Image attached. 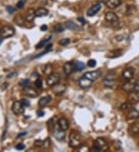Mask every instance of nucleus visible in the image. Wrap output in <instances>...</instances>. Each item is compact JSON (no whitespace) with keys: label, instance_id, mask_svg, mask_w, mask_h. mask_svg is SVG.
<instances>
[{"label":"nucleus","instance_id":"a211bd4d","mask_svg":"<svg viewBox=\"0 0 139 152\" xmlns=\"http://www.w3.org/2000/svg\"><path fill=\"white\" fill-rule=\"evenodd\" d=\"M36 17V13H35V10H33V8H30L27 11V12L25 15V19L27 22H32Z\"/></svg>","mask_w":139,"mask_h":152},{"label":"nucleus","instance_id":"393cba45","mask_svg":"<svg viewBox=\"0 0 139 152\" xmlns=\"http://www.w3.org/2000/svg\"><path fill=\"white\" fill-rule=\"evenodd\" d=\"M128 118L129 119H138L139 118V112L137 109H131L128 115Z\"/></svg>","mask_w":139,"mask_h":152},{"label":"nucleus","instance_id":"0eeeda50","mask_svg":"<svg viewBox=\"0 0 139 152\" xmlns=\"http://www.w3.org/2000/svg\"><path fill=\"white\" fill-rule=\"evenodd\" d=\"M128 101L131 104H136L139 102V91L134 90L129 92Z\"/></svg>","mask_w":139,"mask_h":152},{"label":"nucleus","instance_id":"58836bf2","mask_svg":"<svg viewBox=\"0 0 139 152\" xmlns=\"http://www.w3.org/2000/svg\"><path fill=\"white\" fill-rule=\"evenodd\" d=\"M24 4H25L24 0H20V1L17 3V8H23V6H24Z\"/></svg>","mask_w":139,"mask_h":152},{"label":"nucleus","instance_id":"f704fd0d","mask_svg":"<svg viewBox=\"0 0 139 152\" xmlns=\"http://www.w3.org/2000/svg\"><path fill=\"white\" fill-rule=\"evenodd\" d=\"M35 146L39 147V148H42V147L44 146V141L41 140H37L34 142Z\"/></svg>","mask_w":139,"mask_h":152},{"label":"nucleus","instance_id":"cd10ccee","mask_svg":"<svg viewBox=\"0 0 139 152\" xmlns=\"http://www.w3.org/2000/svg\"><path fill=\"white\" fill-rule=\"evenodd\" d=\"M50 39H51V36H49L48 38H47V39L40 41V42L37 44V46H36V49H41V48H43V47L44 46V45H45L46 44H47V43L48 42L49 40H50Z\"/></svg>","mask_w":139,"mask_h":152},{"label":"nucleus","instance_id":"a19ab883","mask_svg":"<svg viewBox=\"0 0 139 152\" xmlns=\"http://www.w3.org/2000/svg\"><path fill=\"white\" fill-rule=\"evenodd\" d=\"M6 10H7L8 12H9V13H12V12H14V8H12V7H10V6H9V7L6 8Z\"/></svg>","mask_w":139,"mask_h":152},{"label":"nucleus","instance_id":"9d476101","mask_svg":"<svg viewBox=\"0 0 139 152\" xmlns=\"http://www.w3.org/2000/svg\"><path fill=\"white\" fill-rule=\"evenodd\" d=\"M53 137L58 141L64 140L66 137L65 131L62 130L61 128H56L53 131Z\"/></svg>","mask_w":139,"mask_h":152},{"label":"nucleus","instance_id":"423d86ee","mask_svg":"<svg viewBox=\"0 0 139 152\" xmlns=\"http://www.w3.org/2000/svg\"><path fill=\"white\" fill-rule=\"evenodd\" d=\"M102 75V72L98 70V71H88L84 74V77L87 78L88 79H90L91 81H96L97 79L99 78Z\"/></svg>","mask_w":139,"mask_h":152},{"label":"nucleus","instance_id":"412c9836","mask_svg":"<svg viewBox=\"0 0 139 152\" xmlns=\"http://www.w3.org/2000/svg\"><path fill=\"white\" fill-rule=\"evenodd\" d=\"M35 13H36V16L37 17H43L48 15L49 11L47 10V8L40 7V8H37V10H35Z\"/></svg>","mask_w":139,"mask_h":152},{"label":"nucleus","instance_id":"f8f14e48","mask_svg":"<svg viewBox=\"0 0 139 152\" xmlns=\"http://www.w3.org/2000/svg\"><path fill=\"white\" fill-rule=\"evenodd\" d=\"M114 78L115 77H114V75H112L106 76V78H104V81H103V84H104V86L106 88H110L114 87V85H115V84Z\"/></svg>","mask_w":139,"mask_h":152},{"label":"nucleus","instance_id":"c9c22d12","mask_svg":"<svg viewBox=\"0 0 139 152\" xmlns=\"http://www.w3.org/2000/svg\"><path fill=\"white\" fill-rule=\"evenodd\" d=\"M131 103H130V102H125V103H124L121 106V108L123 110L128 109V108H129V107H131Z\"/></svg>","mask_w":139,"mask_h":152},{"label":"nucleus","instance_id":"aec40b11","mask_svg":"<svg viewBox=\"0 0 139 152\" xmlns=\"http://www.w3.org/2000/svg\"><path fill=\"white\" fill-rule=\"evenodd\" d=\"M64 71L66 75H70L74 71V64L71 62H67L64 65Z\"/></svg>","mask_w":139,"mask_h":152},{"label":"nucleus","instance_id":"f3484780","mask_svg":"<svg viewBox=\"0 0 139 152\" xmlns=\"http://www.w3.org/2000/svg\"><path fill=\"white\" fill-rule=\"evenodd\" d=\"M121 55H122V51L120 49H117V50L110 51L107 54L106 57L107 58H110V59H115V58H118Z\"/></svg>","mask_w":139,"mask_h":152},{"label":"nucleus","instance_id":"e433bc0d","mask_svg":"<svg viewBox=\"0 0 139 152\" xmlns=\"http://www.w3.org/2000/svg\"><path fill=\"white\" fill-rule=\"evenodd\" d=\"M21 103L23 104V105L24 106V107H28V106L30 105L29 101L27 99H26V98H23V99L21 100Z\"/></svg>","mask_w":139,"mask_h":152},{"label":"nucleus","instance_id":"a878e982","mask_svg":"<svg viewBox=\"0 0 139 152\" xmlns=\"http://www.w3.org/2000/svg\"><path fill=\"white\" fill-rule=\"evenodd\" d=\"M58 122L57 118V117H54L52 119H50L49 122H47V125H48V128H49V130H51L52 128H54L56 126V124H57V122Z\"/></svg>","mask_w":139,"mask_h":152},{"label":"nucleus","instance_id":"4c0bfd02","mask_svg":"<svg viewBox=\"0 0 139 152\" xmlns=\"http://www.w3.org/2000/svg\"><path fill=\"white\" fill-rule=\"evenodd\" d=\"M16 149H17L19 151L23 150V149H25V145L23 144H18L16 146Z\"/></svg>","mask_w":139,"mask_h":152},{"label":"nucleus","instance_id":"ea45409f","mask_svg":"<svg viewBox=\"0 0 139 152\" xmlns=\"http://www.w3.org/2000/svg\"><path fill=\"white\" fill-rule=\"evenodd\" d=\"M135 90L136 91H139V78L138 79L136 82H135Z\"/></svg>","mask_w":139,"mask_h":152},{"label":"nucleus","instance_id":"a18cd8bd","mask_svg":"<svg viewBox=\"0 0 139 152\" xmlns=\"http://www.w3.org/2000/svg\"><path fill=\"white\" fill-rule=\"evenodd\" d=\"M27 134V133H26V132H23V133H22V134H19L18 136H17V137H20V136H23V135H25V134Z\"/></svg>","mask_w":139,"mask_h":152},{"label":"nucleus","instance_id":"37998d69","mask_svg":"<svg viewBox=\"0 0 139 152\" xmlns=\"http://www.w3.org/2000/svg\"><path fill=\"white\" fill-rule=\"evenodd\" d=\"M37 115L39 117H42V116L44 115V112L42 110H39V111H37Z\"/></svg>","mask_w":139,"mask_h":152},{"label":"nucleus","instance_id":"39448f33","mask_svg":"<svg viewBox=\"0 0 139 152\" xmlns=\"http://www.w3.org/2000/svg\"><path fill=\"white\" fill-rule=\"evenodd\" d=\"M12 111L15 115H20L24 112V106L21 101H15L12 107Z\"/></svg>","mask_w":139,"mask_h":152},{"label":"nucleus","instance_id":"c756f323","mask_svg":"<svg viewBox=\"0 0 139 152\" xmlns=\"http://www.w3.org/2000/svg\"><path fill=\"white\" fill-rule=\"evenodd\" d=\"M54 31L57 33H61V32L64 31V28L61 24H57L54 26Z\"/></svg>","mask_w":139,"mask_h":152},{"label":"nucleus","instance_id":"9b49d317","mask_svg":"<svg viewBox=\"0 0 139 152\" xmlns=\"http://www.w3.org/2000/svg\"><path fill=\"white\" fill-rule=\"evenodd\" d=\"M134 73H135V71H134V69L132 68L126 69L122 73L123 78L126 80V81H130L133 78Z\"/></svg>","mask_w":139,"mask_h":152},{"label":"nucleus","instance_id":"c03bdc74","mask_svg":"<svg viewBox=\"0 0 139 152\" xmlns=\"http://www.w3.org/2000/svg\"><path fill=\"white\" fill-rule=\"evenodd\" d=\"M77 20L79 21V22H80V23H82V24H85L86 23V21L84 20V18H82V17H79V18H77Z\"/></svg>","mask_w":139,"mask_h":152},{"label":"nucleus","instance_id":"f03ea898","mask_svg":"<svg viewBox=\"0 0 139 152\" xmlns=\"http://www.w3.org/2000/svg\"><path fill=\"white\" fill-rule=\"evenodd\" d=\"M94 150L98 151H105L108 150L109 146L104 138H99L94 142Z\"/></svg>","mask_w":139,"mask_h":152},{"label":"nucleus","instance_id":"b1692460","mask_svg":"<svg viewBox=\"0 0 139 152\" xmlns=\"http://www.w3.org/2000/svg\"><path fill=\"white\" fill-rule=\"evenodd\" d=\"M85 69V64L82 62L77 61L74 63V71H80Z\"/></svg>","mask_w":139,"mask_h":152},{"label":"nucleus","instance_id":"473e14b6","mask_svg":"<svg viewBox=\"0 0 139 152\" xmlns=\"http://www.w3.org/2000/svg\"><path fill=\"white\" fill-rule=\"evenodd\" d=\"M35 85H36V87L37 88H41L43 87V81H42V80L39 78L35 81Z\"/></svg>","mask_w":139,"mask_h":152},{"label":"nucleus","instance_id":"1a4fd4ad","mask_svg":"<svg viewBox=\"0 0 139 152\" xmlns=\"http://www.w3.org/2000/svg\"><path fill=\"white\" fill-rule=\"evenodd\" d=\"M92 83L93 81L88 79L87 78L84 77V76L80 78V80H79V85L82 88H90L92 85Z\"/></svg>","mask_w":139,"mask_h":152},{"label":"nucleus","instance_id":"2eb2a0df","mask_svg":"<svg viewBox=\"0 0 139 152\" xmlns=\"http://www.w3.org/2000/svg\"><path fill=\"white\" fill-rule=\"evenodd\" d=\"M121 5V0H107L106 6L109 8H116Z\"/></svg>","mask_w":139,"mask_h":152},{"label":"nucleus","instance_id":"6ab92c4d","mask_svg":"<svg viewBox=\"0 0 139 152\" xmlns=\"http://www.w3.org/2000/svg\"><path fill=\"white\" fill-rule=\"evenodd\" d=\"M52 98L49 95L45 96V97H43L42 98H40L39 101V105L41 107H44L48 105V104L51 101Z\"/></svg>","mask_w":139,"mask_h":152},{"label":"nucleus","instance_id":"bb28decb","mask_svg":"<svg viewBox=\"0 0 139 152\" xmlns=\"http://www.w3.org/2000/svg\"><path fill=\"white\" fill-rule=\"evenodd\" d=\"M65 25L66 27L67 28H69V29H70V30H78L79 29V27L77 25L75 24L74 23H72V22H67V23H65Z\"/></svg>","mask_w":139,"mask_h":152},{"label":"nucleus","instance_id":"2f4dec72","mask_svg":"<svg viewBox=\"0 0 139 152\" xmlns=\"http://www.w3.org/2000/svg\"><path fill=\"white\" fill-rule=\"evenodd\" d=\"M29 83H30L29 79H24V80H23V81H21L20 82H19V85L23 86V87H28Z\"/></svg>","mask_w":139,"mask_h":152},{"label":"nucleus","instance_id":"79ce46f5","mask_svg":"<svg viewBox=\"0 0 139 152\" xmlns=\"http://www.w3.org/2000/svg\"><path fill=\"white\" fill-rule=\"evenodd\" d=\"M47 28H48V27H47V25H43L40 27V30L43 31V32H45V31L47 30Z\"/></svg>","mask_w":139,"mask_h":152},{"label":"nucleus","instance_id":"7c9ffc66","mask_svg":"<svg viewBox=\"0 0 139 152\" xmlns=\"http://www.w3.org/2000/svg\"><path fill=\"white\" fill-rule=\"evenodd\" d=\"M70 42V39H62L59 41V45H63V46H66V45H67Z\"/></svg>","mask_w":139,"mask_h":152},{"label":"nucleus","instance_id":"dca6fc26","mask_svg":"<svg viewBox=\"0 0 139 152\" xmlns=\"http://www.w3.org/2000/svg\"><path fill=\"white\" fill-rule=\"evenodd\" d=\"M58 124H59V128H61L64 131H67L69 128V122L66 118H61L58 120Z\"/></svg>","mask_w":139,"mask_h":152},{"label":"nucleus","instance_id":"4468645a","mask_svg":"<svg viewBox=\"0 0 139 152\" xmlns=\"http://www.w3.org/2000/svg\"><path fill=\"white\" fill-rule=\"evenodd\" d=\"M105 20L111 23H115L118 21V17L115 12H108L105 14Z\"/></svg>","mask_w":139,"mask_h":152},{"label":"nucleus","instance_id":"5701e85b","mask_svg":"<svg viewBox=\"0 0 139 152\" xmlns=\"http://www.w3.org/2000/svg\"><path fill=\"white\" fill-rule=\"evenodd\" d=\"M135 83H132V82H130V81H128L126 83L124 84V85L122 86V88L124 91H127V92H131V91H134L135 90Z\"/></svg>","mask_w":139,"mask_h":152},{"label":"nucleus","instance_id":"c85d7f7f","mask_svg":"<svg viewBox=\"0 0 139 152\" xmlns=\"http://www.w3.org/2000/svg\"><path fill=\"white\" fill-rule=\"evenodd\" d=\"M53 66L51 65H46L44 66V69H43V71H44V74L47 75H51L53 73Z\"/></svg>","mask_w":139,"mask_h":152},{"label":"nucleus","instance_id":"72a5a7b5","mask_svg":"<svg viewBox=\"0 0 139 152\" xmlns=\"http://www.w3.org/2000/svg\"><path fill=\"white\" fill-rule=\"evenodd\" d=\"M97 65V62L94 60V59H90L89 61L87 62V65L89 67L94 68L95 67V65Z\"/></svg>","mask_w":139,"mask_h":152},{"label":"nucleus","instance_id":"4be33fe9","mask_svg":"<svg viewBox=\"0 0 139 152\" xmlns=\"http://www.w3.org/2000/svg\"><path fill=\"white\" fill-rule=\"evenodd\" d=\"M66 90V86L64 85H60V84H57L54 85L53 87V92L57 95H59L62 94Z\"/></svg>","mask_w":139,"mask_h":152},{"label":"nucleus","instance_id":"6e6552de","mask_svg":"<svg viewBox=\"0 0 139 152\" xmlns=\"http://www.w3.org/2000/svg\"><path fill=\"white\" fill-rule=\"evenodd\" d=\"M100 8H101V5L100 3H97V4L94 5L91 8H90L87 10V16L89 17L94 16H95L100 10Z\"/></svg>","mask_w":139,"mask_h":152},{"label":"nucleus","instance_id":"ddd939ff","mask_svg":"<svg viewBox=\"0 0 139 152\" xmlns=\"http://www.w3.org/2000/svg\"><path fill=\"white\" fill-rule=\"evenodd\" d=\"M23 92L25 95L28 96V97L35 98L38 96V93L37 92V91L35 89H33V88H30L29 87V86H28V87H25Z\"/></svg>","mask_w":139,"mask_h":152},{"label":"nucleus","instance_id":"49530a36","mask_svg":"<svg viewBox=\"0 0 139 152\" xmlns=\"http://www.w3.org/2000/svg\"><path fill=\"white\" fill-rule=\"evenodd\" d=\"M2 38L1 37V38H0V45L2 44Z\"/></svg>","mask_w":139,"mask_h":152},{"label":"nucleus","instance_id":"f257e3e1","mask_svg":"<svg viewBox=\"0 0 139 152\" xmlns=\"http://www.w3.org/2000/svg\"><path fill=\"white\" fill-rule=\"evenodd\" d=\"M70 145L72 148L80 146L82 141V137L78 132L71 131L69 137Z\"/></svg>","mask_w":139,"mask_h":152},{"label":"nucleus","instance_id":"20e7f679","mask_svg":"<svg viewBox=\"0 0 139 152\" xmlns=\"http://www.w3.org/2000/svg\"><path fill=\"white\" fill-rule=\"evenodd\" d=\"M60 80V76L57 73H52L51 75H48L47 79V84L49 86H54L57 84L59 83Z\"/></svg>","mask_w":139,"mask_h":152},{"label":"nucleus","instance_id":"7ed1b4c3","mask_svg":"<svg viewBox=\"0 0 139 152\" xmlns=\"http://www.w3.org/2000/svg\"><path fill=\"white\" fill-rule=\"evenodd\" d=\"M15 34V29L9 25H5L0 28V36L2 39H8Z\"/></svg>","mask_w":139,"mask_h":152}]
</instances>
